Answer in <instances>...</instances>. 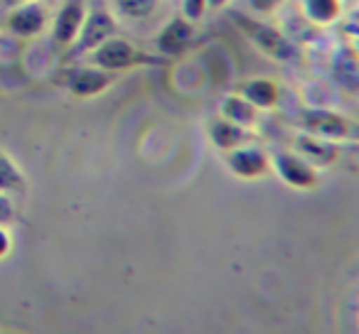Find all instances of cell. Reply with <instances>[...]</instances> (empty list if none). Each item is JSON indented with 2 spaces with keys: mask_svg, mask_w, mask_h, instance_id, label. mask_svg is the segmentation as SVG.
<instances>
[{
  "mask_svg": "<svg viewBox=\"0 0 359 334\" xmlns=\"http://www.w3.org/2000/svg\"><path fill=\"white\" fill-rule=\"evenodd\" d=\"M231 22L239 27V32L264 52L269 60L280 62V64H295L300 60V45L280 27L261 20L256 15H244V13H231Z\"/></svg>",
  "mask_w": 359,
  "mask_h": 334,
  "instance_id": "obj_1",
  "label": "cell"
},
{
  "mask_svg": "<svg viewBox=\"0 0 359 334\" xmlns=\"http://www.w3.org/2000/svg\"><path fill=\"white\" fill-rule=\"evenodd\" d=\"M91 64L106 69L111 74H118V71H128V69H138V67H158L165 64L163 57L148 55L145 50L135 47L133 42L123 40V37H111L106 40L101 47H96L91 52Z\"/></svg>",
  "mask_w": 359,
  "mask_h": 334,
  "instance_id": "obj_2",
  "label": "cell"
},
{
  "mask_svg": "<svg viewBox=\"0 0 359 334\" xmlns=\"http://www.w3.org/2000/svg\"><path fill=\"white\" fill-rule=\"evenodd\" d=\"M298 123L303 133H313L318 138L332 140V143H347V140H359V123L352 118L337 113L332 109H320V106H310L303 109L298 116Z\"/></svg>",
  "mask_w": 359,
  "mask_h": 334,
  "instance_id": "obj_3",
  "label": "cell"
},
{
  "mask_svg": "<svg viewBox=\"0 0 359 334\" xmlns=\"http://www.w3.org/2000/svg\"><path fill=\"white\" fill-rule=\"evenodd\" d=\"M116 35H118V22H116V18L111 15L109 11H104V8H94V11L86 13L84 25H81L74 45L69 47V55L72 57L91 55L96 47H101L106 40H111V37H116Z\"/></svg>",
  "mask_w": 359,
  "mask_h": 334,
  "instance_id": "obj_4",
  "label": "cell"
},
{
  "mask_svg": "<svg viewBox=\"0 0 359 334\" xmlns=\"http://www.w3.org/2000/svg\"><path fill=\"white\" fill-rule=\"evenodd\" d=\"M271 170L278 175L280 182H285L293 190H315L320 185V172L315 165H310L305 158H300L298 153H273L271 155Z\"/></svg>",
  "mask_w": 359,
  "mask_h": 334,
  "instance_id": "obj_5",
  "label": "cell"
},
{
  "mask_svg": "<svg viewBox=\"0 0 359 334\" xmlns=\"http://www.w3.org/2000/svg\"><path fill=\"white\" fill-rule=\"evenodd\" d=\"M195 42V22L187 20L185 15H175L160 27L155 37V50L163 60H175L182 57Z\"/></svg>",
  "mask_w": 359,
  "mask_h": 334,
  "instance_id": "obj_6",
  "label": "cell"
},
{
  "mask_svg": "<svg viewBox=\"0 0 359 334\" xmlns=\"http://www.w3.org/2000/svg\"><path fill=\"white\" fill-rule=\"evenodd\" d=\"M226 167L239 180H261L271 172V155L259 145H239V148L224 153Z\"/></svg>",
  "mask_w": 359,
  "mask_h": 334,
  "instance_id": "obj_7",
  "label": "cell"
},
{
  "mask_svg": "<svg viewBox=\"0 0 359 334\" xmlns=\"http://www.w3.org/2000/svg\"><path fill=\"white\" fill-rule=\"evenodd\" d=\"M330 79L339 91L349 96H359V55L352 42H344L330 57Z\"/></svg>",
  "mask_w": 359,
  "mask_h": 334,
  "instance_id": "obj_8",
  "label": "cell"
},
{
  "mask_svg": "<svg viewBox=\"0 0 359 334\" xmlns=\"http://www.w3.org/2000/svg\"><path fill=\"white\" fill-rule=\"evenodd\" d=\"M116 74L99 67L89 64V67H74V69L67 71L65 76V86L69 89L72 96L76 99H94V96L104 94L111 84H114Z\"/></svg>",
  "mask_w": 359,
  "mask_h": 334,
  "instance_id": "obj_9",
  "label": "cell"
},
{
  "mask_svg": "<svg viewBox=\"0 0 359 334\" xmlns=\"http://www.w3.org/2000/svg\"><path fill=\"white\" fill-rule=\"evenodd\" d=\"M86 18L84 0H65L52 22V40L60 47H72Z\"/></svg>",
  "mask_w": 359,
  "mask_h": 334,
  "instance_id": "obj_10",
  "label": "cell"
},
{
  "mask_svg": "<svg viewBox=\"0 0 359 334\" xmlns=\"http://www.w3.org/2000/svg\"><path fill=\"white\" fill-rule=\"evenodd\" d=\"M45 25H47V8L42 3H35V0H30V3H25L20 8H13L6 18L8 30L18 37H25V40L40 35L45 30Z\"/></svg>",
  "mask_w": 359,
  "mask_h": 334,
  "instance_id": "obj_11",
  "label": "cell"
},
{
  "mask_svg": "<svg viewBox=\"0 0 359 334\" xmlns=\"http://www.w3.org/2000/svg\"><path fill=\"white\" fill-rule=\"evenodd\" d=\"M295 153L308 160L310 165H315V167H330V165H334L342 158L339 143L318 138V135H313V133L295 135Z\"/></svg>",
  "mask_w": 359,
  "mask_h": 334,
  "instance_id": "obj_12",
  "label": "cell"
},
{
  "mask_svg": "<svg viewBox=\"0 0 359 334\" xmlns=\"http://www.w3.org/2000/svg\"><path fill=\"white\" fill-rule=\"evenodd\" d=\"M239 94L244 96L249 104H254L259 111H271L280 104V86L278 81L269 79V76H254L241 84Z\"/></svg>",
  "mask_w": 359,
  "mask_h": 334,
  "instance_id": "obj_13",
  "label": "cell"
},
{
  "mask_svg": "<svg viewBox=\"0 0 359 334\" xmlns=\"http://www.w3.org/2000/svg\"><path fill=\"white\" fill-rule=\"evenodd\" d=\"M207 135H210V143L215 145L219 153H229V150L239 148V145H246L251 140L249 128H241V125L231 123V120L222 118V116L210 120Z\"/></svg>",
  "mask_w": 359,
  "mask_h": 334,
  "instance_id": "obj_14",
  "label": "cell"
},
{
  "mask_svg": "<svg viewBox=\"0 0 359 334\" xmlns=\"http://www.w3.org/2000/svg\"><path fill=\"white\" fill-rule=\"evenodd\" d=\"M219 111H222V118L231 120V123L241 125V128H249V130L259 123V116H261V111L256 109L254 104H249L241 94L224 96L219 104Z\"/></svg>",
  "mask_w": 359,
  "mask_h": 334,
  "instance_id": "obj_15",
  "label": "cell"
},
{
  "mask_svg": "<svg viewBox=\"0 0 359 334\" xmlns=\"http://www.w3.org/2000/svg\"><path fill=\"white\" fill-rule=\"evenodd\" d=\"M305 20H310L318 27H330L342 20L344 6L342 0H300Z\"/></svg>",
  "mask_w": 359,
  "mask_h": 334,
  "instance_id": "obj_16",
  "label": "cell"
},
{
  "mask_svg": "<svg viewBox=\"0 0 359 334\" xmlns=\"http://www.w3.org/2000/svg\"><path fill=\"white\" fill-rule=\"evenodd\" d=\"M27 190V180L18 162L11 155L0 153V192L6 195H22Z\"/></svg>",
  "mask_w": 359,
  "mask_h": 334,
  "instance_id": "obj_17",
  "label": "cell"
},
{
  "mask_svg": "<svg viewBox=\"0 0 359 334\" xmlns=\"http://www.w3.org/2000/svg\"><path fill=\"white\" fill-rule=\"evenodd\" d=\"M116 13L126 20H148L158 13L160 8V0H114Z\"/></svg>",
  "mask_w": 359,
  "mask_h": 334,
  "instance_id": "obj_18",
  "label": "cell"
},
{
  "mask_svg": "<svg viewBox=\"0 0 359 334\" xmlns=\"http://www.w3.org/2000/svg\"><path fill=\"white\" fill-rule=\"evenodd\" d=\"M254 15H273L285 6V0H246Z\"/></svg>",
  "mask_w": 359,
  "mask_h": 334,
  "instance_id": "obj_19",
  "label": "cell"
},
{
  "mask_svg": "<svg viewBox=\"0 0 359 334\" xmlns=\"http://www.w3.org/2000/svg\"><path fill=\"white\" fill-rule=\"evenodd\" d=\"M182 15L192 22H200L207 15V0H182Z\"/></svg>",
  "mask_w": 359,
  "mask_h": 334,
  "instance_id": "obj_20",
  "label": "cell"
},
{
  "mask_svg": "<svg viewBox=\"0 0 359 334\" xmlns=\"http://www.w3.org/2000/svg\"><path fill=\"white\" fill-rule=\"evenodd\" d=\"M15 221V204H13L11 195L0 192V226H8Z\"/></svg>",
  "mask_w": 359,
  "mask_h": 334,
  "instance_id": "obj_21",
  "label": "cell"
},
{
  "mask_svg": "<svg viewBox=\"0 0 359 334\" xmlns=\"http://www.w3.org/2000/svg\"><path fill=\"white\" fill-rule=\"evenodd\" d=\"M342 30L347 32L349 37H359V3L357 6H352V11L344 15V20H342Z\"/></svg>",
  "mask_w": 359,
  "mask_h": 334,
  "instance_id": "obj_22",
  "label": "cell"
},
{
  "mask_svg": "<svg viewBox=\"0 0 359 334\" xmlns=\"http://www.w3.org/2000/svg\"><path fill=\"white\" fill-rule=\"evenodd\" d=\"M11 249H13V239H11V234H8L6 226H0V260H3L8 253H11Z\"/></svg>",
  "mask_w": 359,
  "mask_h": 334,
  "instance_id": "obj_23",
  "label": "cell"
},
{
  "mask_svg": "<svg viewBox=\"0 0 359 334\" xmlns=\"http://www.w3.org/2000/svg\"><path fill=\"white\" fill-rule=\"evenodd\" d=\"M231 0H207V11H222V8L229 6Z\"/></svg>",
  "mask_w": 359,
  "mask_h": 334,
  "instance_id": "obj_24",
  "label": "cell"
},
{
  "mask_svg": "<svg viewBox=\"0 0 359 334\" xmlns=\"http://www.w3.org/2000/svg\"><path fill=\"white\" fill-rule=\"evenodd\" d=\"M25 3H30V0H0V6L8 8V11H13V8H20L25 6Z\"/></svg>",
  "mask_w": 359,
  "mask_h": 334,
  "instance_id": "obj_25",
  "label": "cell"
},
{
  "mask_svg": "<svg viewBox=\"0 0 359 334\" xmlns=\"http://www.w3.org/2000/svg\"><path fill=\"white\" fill-rule=\"evenodd\" d=\"M357 3H359V0H342V6H349V8L357 6Z\"/></svg>",
  "mask_w": 359,
  "mask_h": 334,
  "instance_id": "obj_26",
  "label": "cell"
},
{
  "mask_svg": "<svg viewBox=\"0 0 359 334\" xmlns=\"http://www.w3.org/2000/svg\"><path fill=\"white\" fill-rule=\"evenodd\" d=\"M352 47H354V52L359 55V37H354V40H352Z\"/></svg>",
  "mask_w": 359,
  "mask_h": 334,
  "instance_id": "obj_27",
  "label": "cell"
},
{
  "mask_svg": "<svg viewBox=\"0 0 359 334\" xmlns=\"http://www.w3.org/2000/svg\"><path fill=\"white\" fill-rule=\"evenodd\" d=\"M47 3H55V0H47Z\"/></svg>",
  "mask_w": 359,
  "mask_h": 334,
  "instance_id": "obj_28",
  "label": "cell"
}]
</instances>
